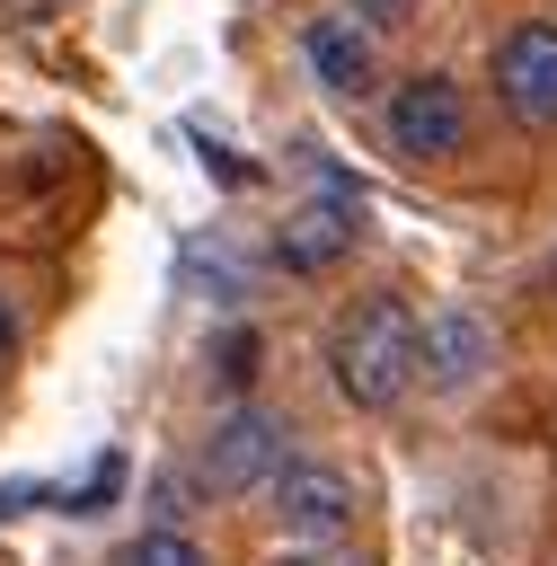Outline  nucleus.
<instances>
[{
    "label": "nucleus",
    "mask_w": 557,
    "mask_h": 566,
    "mask_svg": "<svg viewBox=\"0 0 557 566\" xmlns=\"http://www.w3.org/2000/svg\"><path fill=\"white\" fill-rule=\"evenodd\" d=\"M256 363H265V345H256L248 327H230V336H221V354H212V371H221L230 389H248V380H256Z\"/></svg>",
    "instance_id": "10"
},
{
    "label": "nucleus",
    "mask_w": 557,
    "mask_h": 566,
    "mask_svg": "<svg viewBox=\"0 0 557 566\" xmlns=\"http://www.w3.org/2000/svg\"><path fill=\"white\" fill-rule=\"evenodd\" d=\"M345 9L362 18V35H371V27H407V18H416V0H345Z\"/></svg>",
    "instance_id": "11"
},
{
    "label": "nucleus",
    "mask_w": 557,
    "mask_h": 566,
    "mask_svg": "<svg viewBox=\"0 0 557 566\" xmlns=\"http://www.w3.org/2000/svg\"><path fill=\"white\" fill-rule=\"evenodd\" d=\"M389 150L398 159H451V150H469V97H460V80H442V71H416V80H398V97H389Z\"/></svg>",
    "instance_id": "4"
},
{
    "label": "nucleus",
    "mask_w": 557,
    "mask_h": 566,
    "mask_svg": "<svg viewBox=\"0 0 557 566\" xmlns=\"http://www.w3.org/2000/svg\"><path fill=\"white\" fill-rule=\"evenodd\" d=\"M416 371H424V327H416V310L398 292H371L327 327V380H336L345 407L380 416V407H398L416 389Z\"/></svg>",
    "instance_id": "1"
},
{
    "label": "nucleus",
    "mask_w": 557,
    "mask_h": 566,
    "mask_svg": "<svg viewBox=\"0 0 557 566\" xmlns=\"http://www.w3.org/2000/svg\"><path fill=\"white\" fill-rule=\"evenodd\" d=\"M9 354H18V310L0 301V363H9Z\"/></svg>",
    "instance_id": "12"
},
{
    "label": "nucleus",
    "mask_w": 557,
    "mask_h": 566,
    "mask_svg": "<svg viewBox=\"0 0 557 566\" xmlns=\"http://www.w3.org/2000/svg\"><path fill=\"white\" fill-rule=\"evenodd\" d=\"M486 80H495V106H504L522 133H548V124H557V18H522V27H504Z\"/></svg>",
    "instance_id": "3"
},
{
    "label": "nucleus",
    "mask_w": 557,
    "mask_h": 566,
    "mask_svg": "<svg viewBox=\"0 0 557 566\" xmlns=\"http://www.w3.org/2000/svg\"><path fill=\"white\" fill-rule=\"evenodd\" d=\"M292 566H354V557H327V548H318V557H292Z\"/></svg>",
    "instance_id": "13"
},
{
    "label": "nucleus",
    "mask_w": 557,
    "mask_h": 566,
    "mask_svg": "<svg viewBox=\"0 0 557 566\" xmlns=\"http://www.w3.org/2000/svg\"><path fill=\"white\" fill-rule=\"evenodd\" d=\"M283 460H292V424L265 416V407H230V416L212 424V442H203V486L248 495V486H265Z\"/></svg>",
    "instance_id": "5"
},
{
    "label": "nucleus",
    "mask_w": 557,
    "mask_h": 566,
    "mask_svg": "<svg viewBox=\"0 0 557 566\" xmlns=\"http://www.w3.org/2000/svg\"><path fill=\"white\" fill-rule=\"evenodd\" d=\"M301 53H309L318 88H336V97H362V88H371V35H362L354 18H309Z\"/></svg>",
    "instance_id": "8"
},
{
    "label": "nucleus",
    "mask_w": 557,
    "mask_h": 566,
    "mask_svg": "<svg viewBox=\"0 0 557 566\" xmlns=\"http://www.w3.org/2000/svg\"><path fill=\"white\" fill-rule=\"evenodd\" d=\"M106 566H212V557H203V539H195V531H177V522H150V531H141V539H124Z\"/></svg>",
    "instance_id": "9"
},
{
    "label": "nucleus",
    "mask_w": 557,
    "mask_h": 566,
    "mask_svg": "<svg viewBox=\"0 0 557 566\" xmlns=\"http://www.w3.org/2000/svg\"><path fill=\"white\" fill-rule=\"evenodd\" d=\"M486 363H495V336H486L477 310H433V318H424V371H433L442 389L477 380Z\"/></svg>",
    "instance_id": "7"
},
{
    "label": "nucleus",
    "mask_w": 557,
    "mask_h": 566,
    "mask_svg": "<svg viewBox=\"0 0 557 566\" xmlns=\"http://www.w3.org/2000/svg\"><path fill=\"white\" fill-rule=\"evenodd\" d=\"M354 513H362V495H354V478L327 469V460H283V469L265 478V522H274L283 539H301V548H336V539L354 531Z\"/></svg>",
    "instance_id": "2"
},
{
    "label": "nucleus",
    "mask_w": 557,
    "mask_h": 566,
    "mask_svg": "<svg viewBox=\"0 0 557 566\" xmlns=\"http://www.w3.org/2000/svg\"><path fill=\"white\" fill-rule=\"evenodd\" d=\"M354 221H362L354 186L327 177L318 203H292V212H283V230H274V265H292V274H327V265L354 248Z\"/></svg>",
    "instance_id": "6"
}]
</instances>
